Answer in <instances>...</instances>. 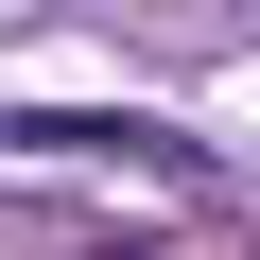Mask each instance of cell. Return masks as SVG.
Returning <instances> with one entry per match:
<instances>
[{"instance_id":"obj_1","label":"cell","mask_w":260,"mask_h":260,"mask_svg":"<svg viewBox=\"0 0 260 260\" xmlns=\"http://www.w3.org/2000/svg\"><path fill=\"white\" fill-rule=\"evenodd\" d=\"M18 139H35V156H104V174H156V191H191V174H208L191 121H139V104H35Z\"/></svg>"}]
</instances>
